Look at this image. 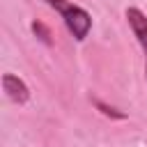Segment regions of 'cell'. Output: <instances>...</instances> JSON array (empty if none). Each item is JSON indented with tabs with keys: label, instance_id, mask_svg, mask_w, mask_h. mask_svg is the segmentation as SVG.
<instances>
[{
	"label": "cell",
	"instance_id": "5b68a950",
	"mask_svg": "<svg viewBox=\"0 0 147 147\" xmlns=\"http://www.w3.org/2000/svg\"><path fill=\"white\" fill-rule=\"evenodd\" d=\"M32 30H34V32H39V34H41V39L48 44V30H46V28H44L39 21H34V23H32Z\"/></svg>",
	"mask_w": 147,
	"mask_h": 147
},
{
	"label": "cell",
	"instance_id": "7a4b0ae2",
	"mask_svg": "<svg viewBox=\"0 0 147 147\" xmlns=\"http://www.w3.org/2000/svg\"><path fill=\"white\" fill-rule=\"evenodd\" d=\"M126 21H129V28H131L136 41L140 44V48L145 53V78H147V16L138 7H126Z\"/></svg>",
	"mask_w": 147,
	"mask_h": 147
},
{
	"label": "cell",
	"instance_id": "3957f363",
	"mask_svg": "<svg viewBox=\"0 0 147 147\" xmlns=\"http://www.w3.org/2000/svg\"><path fill=\"white\" fill-rule=\"evenodd\" d=\"M2 92H5V96H7L11 103H18V106L28 103V99H30L28 85H25L18 76H14V74H5V76H2Z\"/></svg>",
	"mask_w": 147,
	"mask_h": 147
},
{
	"label": "cell",
	"instance_id": "277c9868",
	"mask_svg": "<svg viewBox=\"0 0 147 147\" xmlns=\"http://www.w3.org/2000/svg\"><path fill=\"white\" fill-rule=\"evenodd\" d=\"M94 103H96V106L101 108V113H103V115H113V117H124V113H117L115 108H110V106H106V103H101L99 99H94Z\"/></svg>",
	"mask_w": 147,
	"mask_h": 147
},
{
	"label": "cell",
	"instance_id": "6da1fadb",
	"mask_svg": "<svg viewBox=\"0 0 147 147\" xmlns=\"http://www.w3.org/2000/svg\"><path fill=\"white\" fill-rule=\"evenodd\" d=\"M44 2L64 21L67 30L78 41H83L90 34V30H92V16H90L87 9H83L80 5H74L71 0H44Z\"/></svg>",
	"mask_w": 147,
	"mask_h": 147
}]
</instances>
